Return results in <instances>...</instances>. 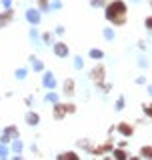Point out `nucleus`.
I'll use <instances>...</instances> for the list:
<instances>
[{
    "label": "nucleus",
    "mask_w": 152,
    "mask_h": 160,
    "mask_svg": "<svg viewBox=\"0 0 152 160\" xmlns=\"http://www.w3.org/2000/svg\"><path fill=\"white\" fill-rule=\"evenodd\" d=\"M126 14H128V8H126L124 0H114V2H108L104 6V18L108 20L112 26H124Z\"/></svg>",
    "instance_id": "obj_1"
},
{
    "label": "nucleus",
    "mask_w": 152,
    "mask_h": 160,
    "mask_svg": "<svg viewBox=\"0 0 152 160\" xmlns=\"http://www.w3.org/2000/svg\"><path fill=\"white\" fill-rule=\"evenodd\" d=\"M88 78L92 80V84L98 90H102V86H104V82H106V66L104 64H96V66H92V70L88 72Z\"/></svg>",
    "instance_id": "obj_2"
},
{
    "label": "nucleus",
    "mask_w": 152,
    "mask_h": 160,
    "mask_svg": "<svg viewBox=\"0 0 152 160\" xmlns=\"http://www.w3.org/2000/svg\"><path fill=\"white\" fill-rule=\"evenodd\" d=\"M24 18H26V22L30 24V26H38L40 22H42V12L32 6V8H26V12H24Z\"/></svg>",
    "instance_id": "obj_3"
},
{
    "label": "nucleus",
    "mask_w": 152,
    "mask_h": 160,
    "mask_svg": "<svg viewBox=\"0 0 152 160\" xmlns=\"http://www.w3.org/2000/svg\"><path fill=\"white\" fill-rule=\"evenodd\" d=\"M42 86L46 88V90H54V88H56L58 86L56 74L50 72V70H44V72H42Z\"/></svg>",
    "instance_id": "obj_4"
},
{
    "label": "nucleus",
    "mask_w": 152,
    "mask_h": 160,
    "mask_svg": "<svg viewBox=\"0 0 152 160\" xmlns=\"http://www.w3.org/2000/svg\"><path fill=\"white\" fill-rule=\"evenodd\" d=\"M52 52H54V56H56V58H68V56H70L68 44H66V42H60V40L52 44Z\"/></svg>",
    "instance_id": "obj_5"
},
{
    "label": "nucleus",
    "mask_w": 152,
    "mask_h": 160,
    "mask_svg": "<svg viewBox=\"0 0 152 160\" xmlns=\"http://www.w3.org/2000/svg\"><path fill=\"white\" fill-rule=\"evenodd\" d=\"M114 130L120 134V136H124V138H130V136H134V126H132L130 122H118Z\"/></svg>",
    "instance_id": "obj_6"
},
{
    "label": "nucleus",
    "mask_w": 152,
    "mask_h": 160,
    "mask_svg": "<svg viewBox=\"0 0 152 160\" xmlns=\"http://www.w3.org/2000/svg\"><path fill=\"white\" fill-rule=\"evenodd\" d=\"M62 92L66 98H74V92H76V80L74 78H66L62 84Z\"/></svg>",
    "instance_id": "obj_7"
},
{
    "label": "nucleus",
    "mask_w": 152,
    "mask_h": 160,
    "mask_svg": "<svg viewBox=\"0 0 152 160\" xmlns=\"http://www.w3.org/2000/svg\"><path fill=\"white\" fill-rule=\"evenodd\" d=\"M10 146H12V154H10V156L18 160L20 156H22V148H24L22 138H12V140H10Z\"/></svg>",
    "instance_id": "obj_8"
},
{
    "label": "nucleus",
    "mask_w": 152,
    "mask_h": 160,
    "mask_svg": "<svg viewBox=\"0 0 152 160\" xmlns=\"http://www.w3.org/2000/svg\"><path fill=\"white\" fill-rule=\"evenodd\" d=\"M24 122H26L28 126L36 128L38 124H40V114H38V112H34V110H28V112L24 114Z\"/></svg>",
    "instance_id": "obj_9"
},
{
    "label": "nucleus",
    "mask_w": 152,
    "mask_h": 160,
    "mask_svg": "<svg viewBox=\"0 0 152 160\" xmlns=\"http://www.w3.org/2000/svg\"><path fill=\"white\" fill-rule=\"evenodd\" d=\"M12 16H14V10L12 8H4L2 12H0V28L8 26V24L12 22Z\"/></svg>",
    "instance_id": "obj_10"
},
{
    "label": "nucleus",
    "mask_w": 152,
    "mask_h": 160,
    "mask_svg": "<svg viewBox=\"0 0 152 160\" xmlns=\"http://www.w3.org/2000/svg\"><path fill=\"white\" fill-rule=\"evenodd\" d=\"M54 120H62L64 116H66V104L62 102H54V112H52Z\"/></svg>",
    "instance_id": "obj_11"
},
{
    "label": "nucleus",
    "mask_w": 152,
    "mask_h": 160,
    "mask_svg": "<svg viewBox=\"0 0 152 160\" xmlns=\"http://www.w3.org/2000/svg\"><path fill=\"white\" fill-rule=\"evenodd\" d=\"M28 60H30V64H32V70H34V72H44V62L40 58H36L34 54H30Z\"/></svg>",
    "instance_id": "obj_12"
},
{
    "label": "nucleus",
    "mask_w": 152,
    "mask_h": 160,
    "mask_svg": "<svg viewBox=\"0 0 152 160\" xmlns=\"http://www.w3.org/2000/svg\"><path fill=\"white\" fill-rule=\"evenodd\" d=\"M88 58L96 60V62H102V60H104V50H100V48H90V50H88Z\"/></svg>",
    "instance_id": "obj_13"
},
{
    "label": "nucleus",
    "mask_w": 152,
    "mask_h": 160,
    "mask_svg": "<svg viewBox=\"0 0 152 160\" xmlns=\"http://www.w3.org/2000/svg\"><path fill=\"white\" fill-rule=\"evenodd\" d=\"M36 8H38L42 14L52 12V10H50V0H36Z\"/></svg>",
    "instance_id": "obj_14"
},
{
    "label": "nucleus",
    "mask_w": 152,
    "mask_h": 160,
    "mask_svg": "<svg viewBox=\"0 0 152 160\" xmlns=\"http://www.w3.org/2000/svg\"><path fill=\"white\" fill-rule=\"evenodd\" d=\"M114 36H116V34H114V28H112V26H106V28H102V38L106 40V42H112Z\"/></svg>",
    "instance_id": "obj_15"
},
{
    "label": "nucleus",
    "mask_w": 152,
    "mask_h": 160,
    "mask_svg": "<svg viewBox=\"0 0 152 160\" xmlns=\"http://www.w3.org/2000/svg\"><path fill=\"white\" fill-rule=\"evenodd\" d=\"M112 156L114 158H120V160H126V158H130V154L126 152L124 148H120V146H116L114 150H112Z\"/></svg>",
    "instance_id": "obj_16"
},
{
    "label": "nucleus",
    "mask_w": 152,
    "mask_h": 160,
    "mask_svg": "<svg viewBox=\"0 0 152 160\" xmlns=\"http://www.w3.org/2000/svg\"><path fill=\"white\" fill-rule=\"evenodd\" d=\"M4 132H6V134H10L12 138H20V130H18V126H16V124H8V126L4 128Z\"/></svg>",
    "instance_id": "obj_17"
},
{
    "label": "nucleus",
    "mask_w": 152,
    "mask_h": 160,
    "mask_svg": "<svg viewBox=\"0 0 152 160\" xmlns=\"http://www.w3.org/2000/svg\"><path fill=\"white\" fill-rule=\"evenodd\" d=\"M40 40H42V44H44V46H52V44H54L52 32H42V34H40Z\"/></svg>",
    "instance_id": "obj_18"
},
{
    "label": "nucleus",
    "mask_w": 152,
    "mask_h": 160,
    "mask_svg": "<svg viewBox=\"0 0 152 160\" xmlns=\"http://www.w3.org/2000/svg\"><path fill=\"white\" fill-rule=\"evenodd\" d=\"M44 102H46V104H54V102H58V94L54 92V90H48L46 96H44Z\"/></svg>",
    "instance_id": "obj_19"
},
{
    "label": "nucleus",
    "mask_w": 152,
    "mask_h": 160,
    "mask_svg": "<svg viewBox=\"0 0 152 160\" xmlns=\"http://www.w3.org/2000/svg\"><path fill=\"white\" fill-rule=\"evenodd\" d=\"M26 76H28V68H16L14 70V78L16 80H26Z\"/></svg>",
    "instance_id": "obj_20"
},
{
    "label": "nucleus",
    "mask_w": 152,
    "mask_h": 160,
    "mask_svg": "<svg viewBox=\"0 0 152 160\" xmlns=\"http://www.w3.org/2000/svg\"><path fill=\"white\" fill-rule=\"evenodd\" d=\"M124 106H126V100H124V96H118V98H116V104H114V110H116V112H122Z\"/></svg>",
    "instance_id": "obj_21"
},
{
    "label": "nucleus",
    "mask_w": 152,
    "mask_h": 160,
    "mask_svg": "<svg viewBox=\"0 0 152 160\" xmlns=\"http://www.w3.org/2000/svg\"><path fill=\"white\" fill-rule=\"evenodd\" d=\"M136 64H138V68H148L150 66V58H146V56H138V60H136Z\"/></svg>",
    "instance_id": "obj_22"
},
{
    "label": "nucleus",
    "mask_w": 152,
    "mask_h": 160,
    "mask_svg": "<svg viewBox=\"0 0 152 160\" xmlns=\"http://www.w3.org/2000/svg\"><path fill=\"white\" fill-rule=\"evenodd\" d=\"M66 158H80L76 152H72V150H68V152H62V154H58V160H66Z\"/></svg>",
    "instance_id": "obj_23"
},
{
    "label": "nucleus",
    "mask_w": 152,
    "mask_h": 160,
    "mask_svg": "<svg viewBox=\"0 0 152 160\" xmlns=\"http://www.w3.org/2000/svg\"><path fill=\"white\" fill-rule=\"evenodd\" d=\"M140 156L142 158H152V146H142L140 148Z\"/></svg>",
    "instance_id": "obj_24"
},
{
    "label": "nucleus",
    "mask_w": 152,
    "mask_h": 160,
    "mask_svg": "<svg viewBox=\"0 0 152 160\" xmlns=\"http://www.w3.org/2000/svg\"><path fill=\"white\" fill-rule=\"evenodd\" d=\"M72 64H74L76 70H82V68H84V58H82V56H74V62H72Z\"/></svg>",
    "instance_id": "obj_25"
},
{
    "label": "nucleus",
    "mask_w": 152,
    "mask_h": 160,
    "mask_svg": "<svg viewBox=\"0 0 152 160\" xmlns=\"http://www.w3.org/2000/svg\"><path fill=\"white\" fill-rule=\"evenodd\" d=\"M8 156H10L8 144H2V142H0V158H8Z\"/></svg>",
    "instance_id": "obj_26"
},
{
    "label": "nucleus",
    "mask_w": 152,
    "mask_h": 160,
    "mask_svg": "<svg viewBox=\"0 0 152 160\" xmlns=\"http://www.w3.org/2000/svg\"><path fill=\"white\" fill-rule=\"evenodd\" d=\"M76 146H78V148H84V150H88V152H92V146H90L88 140H78V142H76Z\"/></svg>",
    "instance_id": "obj_27"
},
{
    "label": "nucleus",
    "mask_w": 152,
    "mask_h": 160,
    "mask_svg": "<svg viewBox=\"0 0 152 160\" xmlns=\"http://www.w3.org/2000/svg\"><path fill=\"white\" fill-rule=\"evenodd\" d=\"M88 4L92 8H104L106 6V0H88Z\"/></svg>",
    "instance_id": "obj_28"
},
{
    "label": "nucleus",
    "mask_w": 152,
    "mask_h": 160,
    "mask_svg": "<svg viewBox=\"0 0 152 160\" xmlns=\"http://www.w3.org/2000/svg\"><path fill=\"white\" fill-rule=\"evenodd\" d=\"M60 8H62V0H52V2H50V10H52V12L54 10H60Z\"/></svg>",
    "instance_id": "obj_29"
},
{
    "label": "nucleus",
    "mask_w": 152,
    "mask_h": 160,
    "mask_svg": "<svg viewBox=\"0 0 152 160\" xmlns=\"http://www.w3.org/2000/svg\"><path fill=\"white\" fill-rule=\"evenodd\" d=\"M10 140H12V136H10V134L0 132V142H2V144H10Z\"/></svg>",
    "instance_id": "obj_30"
},
{
    "label": "nucleus",
    "mask_w": 152,
    "mask_h": 160,
    "mask_svg": "<svg viewBox=\"0 0 152 160\" xmlns=\"http://www.w3.org/2000/svg\"><path fill=\"white\" fill-rule=\"evenodd\" d=\"M144 28L150 32V36H152V16H148V18H144Z\"/></svg>",
    "instance_id": "obj_31"
},
{
    "label": "nucleus",
    "mask_w": 152,
    "mask_h": 160,
    "mask_svg": "<svg viewBox=\"0 0 152 160\" xmlns=\"http://www.w3.org/2000/svg\"><path fill=\"white\" fill-rule=\"evenodd\" d=\"M64 32H66V28H64L62 24H58V26L54 28V34H56V36H64Z\"/></svg>",
    "instance_id": "obj_32"
},
{
    "label": "nucleus",
    "mask_w": 152,
    "mask_h": 160,
    "mask_svg": "<svg viewBox=\"0 0 152 160\" xmlns=\"http://www.w3.org/2000/svg\"><path fill=\"white\" fill-rule=\"evenodd\" d=\"M76 112V104L74 102H66V114H74Z\"/></svg>",
    "instance_id": "obj_33"
},
{
    "label": "nucleus",
    "mask_w": 152,
    "mask_h": 160,
    "mask_svg": "<svg viewBox=\"0 0 152 160\" xmlns=\"http://www.w3.org/2000/svg\"><path fill=\"white\" fill-rule=\"evenodd\" d=\"M2 8H12V0H0Z\"/></svg>",
    "instance_id": "obj_34"
},
{
    "label": "nucleus",
    "mask_w": 152,
    "mask_h": 160,
    "mask_svg": "<svg viewBox=\"0 0 152 160\" xmlns=\"http://www.w3.org/2000/svg\"><path fill=\"white\" fill-rule=\"evenodd\" d=\"M136 46L140 48V52H146V42H144V40H140V42L136 44Z\"/></svg>",
    "instance_id": "obj_35"
},
{
    "label": "nucleus",
    "mask_w": 152,
    "mask_h": 160,
    "mask_svg": "<svg viewBox=\"0 0 152 160\" xmlns=\"http://www.w3.org/2000/svg\"><path fill=\"white\" fill-rule=\"evenodd\" d=\"M136 84H138V86H142V84H146V78H144V76H138V78H136Z\"/></svg>",
    "instance_id": "obj_36"
},
{
    "label": "nucleus",
    "mask_w": 152,
    "mask_h": 160,
    "mask_svg": "<svg viewBox=\"0 0 152 160\" xmlns=\"http://www.w3.org/2000/svg\"><path fill=\"white\" fill-rule=\"evenodd\" d=\"M24 102H26L28 106H32V104H34V96H26V100H24Z\"/></svg>",
    "instance_id": "obj_37"
},
{
    "label": "nucleus",
    "mask_w": 152,
    "mask_h": 160,
    "mask_svg": "<svg viewBox=\"0 0 152 160\" xmlns=\"http://www.w3.org/2000/svg\"><path fill=\"white\" fill-rule=\"evenodd\" d=\"M116 146H120V148H126V146H128V142H126V140H120V142L116 144Z\"/></svg>",
    "instance_id": "obj_38"
},
{
    "label": "nucleus",
    "mask_w": 152,
    "mask_h": 160,
    "mask_svg": "<svg viewBox=\"0 0 152 160\" xmlns=\"http://www.w3.org/2000/svg\"><path fill=\"white\" fill-rule=\"evenodd\" d=\"M146 92H148V96L152 98V84H148V86H146Z\"/></svg>",
    "instance_id": "obj_39"
},
{
    "label": "nucleus",
    "mask_w": 152,
    "mask_h": 160,
    "mask_svg": "<svg viewBox=\"0 0 152 160\" xmlns=\"http://www.w3.org/2000/svg\"><path fill=\"white\" fill-rule=\"evenodd\" d=\"M148 4H150V8H152V0H148Z\"/></svg>",
    "instance_id": "obj_40"
},
{
    "label": "nucleus",
    "mask_w": 152,
    "mask_h": 160,
    "mask_svg": "<svg viewBox=\"0 0 152 160\" xmlns=\"http://www.w3.org/2000/svg\"><path fill=\"white\" fill-rule=\"evenodd\" d=\"M132 2H136V4H138V2H140V0H132Z\"/></svg>",
    "instance_id": "obj_41"
}]
</instances>
